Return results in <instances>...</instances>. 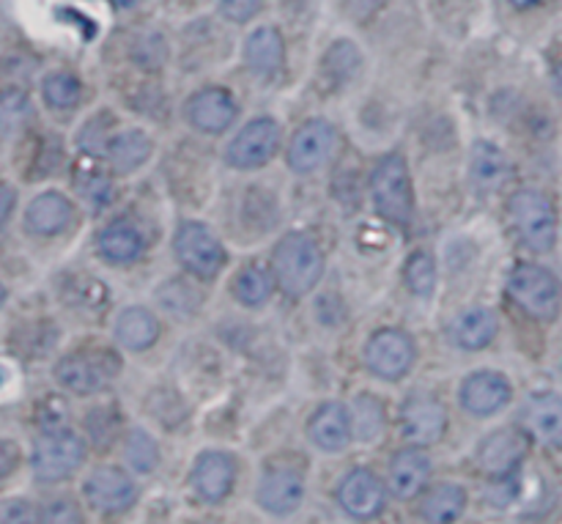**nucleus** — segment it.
<instances>
[{"label":"nucleus","instance_id":"obj_1","mask_svg":"<svg viewBox=\"0 0 562 524\" xmlns=\"http://www.w3.org/2000/svg\"><path fill=\"white\" fill-rule=\"evenodd\" d=\"M272 272L289 297H305L322 280L324 253L307 234L283 236L272 253Z\"/></svg>","mask_w":562,"mask_h":524},{"label":"nucleus","instance_id":"obj_2","mask_svg":"<svg viewBox=\"0 0 562 524\" xmlns=\"http://www.w3.org/2000/svg\"><path fill=\"white\" fill-rule=\"evenodd\" d=\"M371 196L384 220L401 228L409 225L415 214V192H412L409 168L401 154H387L379 159L371 174Z\"/></svg>","mask_w":562,"mask_h":524},{"label":"nucleus","instance_id":"obj_3","mask_svg":"<svg viewBox=\"0 0 562 524\" xmlns=\"http://www.w3.org/2000/svg\"><path fill=\"white\" fill-rule=\"evenodd\" d=\"M508 212L521 245L536 253L552 250L558 242V212L543 192L519 190L510 198Z\"/></svg>","mask_w":562,"mask_h":524},{"label":"nucleus","instance_id":"obj_4","mask_svg":"<svg viewBox=\"0 0 562 524\" xmlns=\"http://www.w3.org/2000/svg\"><path fill=\"white\" fill-rule=\"evenodd\" d=\"M508 291L510 297H514L516 305H519L527 316L538 319V322H552V319L560 316L562 286L547 267H538V264H519V267L510 272Z\"/></svg>","mask_w":562,"mask_h":524},{"label":"nucleus","instance_id":"obj_5","mask_svg":"<svg viewBox=\"0 0 562 524\" xmlns=\"http://www.w3.org/2000/svg\"><path fill=\"white\" fill-rule=\"evenodd\" d=\"M86 459V443L77 434L58 428L44 432L33 445V476L44 483H55L69 478Z\"/></svg>","mask_w":562,"mask_h":524},{"label":"nucleus","instance_id":"obj_6","mask_svg":"<svg viewBox=\"0 0 562 524\" xmlns=\"http://www.w3.org/2000/svg\"><path fill=\"white\" fill-rule=\"evenodd\" d=\"M176 256L198 278H214L225 267V247L203 223H184L176 234Z\"/></svg>","mask_w":562,"mask_h":524},{"label":"nucleus","instance_id":"obj_7","mask_svg":"<svg viewBox=\"0 0 562 524\" xmlns=\"http://www.w3.org/2000/svg\"><path fill=\"white\" fill-rule=\"evenodd\" d=\"M280 148V126L272 119H256L239 130V135L225 148V159L231 168L250 170L261 168L278 154Z\"/></svg>","mask_w":562,"mask_h":524},{"label":"nucleus","instance_id":"obj_8","mask_svg":"<svg viewBox=\"0 0 562 524\" xmlns=\"http://www.w3.org/2000/svg\"><path fill=\"white\" fill-rule=\"evenodd\" d=\"M366 363L379 379H395L406 377L415 363V341L404 333V330H379L366 346Z\"/></svg>","mask_w":562,"mask_h":524},{"label":"nucleus","instance_id":"obj_9","mask_svg":"<svg viewBox=\"0 0 562 524\" xmlns=\"http://www.w3.org/2000/svg\"><path fill=\"white\" fill-rule=\"evenodd\" d=\"M82 494H86L88 505L99 514H121V511L135 505L137 487L130 472L119 470V467H99L86 478Z\"/></svg>","mask_w":562,"mask_h":524},{"label":"nucleus","instance_id":"obj_10","mask_svg":"<svg viewBox=\"0 0 562 524\" xmlns=\"http://www.w3.org/2000/svg\"><path fill=\"white\" fill-rule=\"evenodd\" d=\"M335 152V126L329 121L313 119L296 130L289 146V165L296 174H313Z\"/></svg>","mask_w":562,"mask_h":524},{"label":"nucleus","instance_id":"obj_11","mask_svg":"<svg viewBox=\"0 0 562 524\" xmlns=\"http://www.w3.org/2000/svg\"><path fill=\"white\" fill-rule=\"evenodd\" d=\"M527 448V434L519 428H503V432L488 434L486 443L477 448V467L492 478H508L525 461Z\"/></svg>","mask_w":562,"mask_h":524},{"label":"nucleus","instance_id":"obj_12","mask_svg":"<svg viewBox=\"0 0 562 524\" xmlns=\"http://www.w3.org/2000/svg\"><path fill=\"white\" fill-rule=\"evenodd\" d=\"M258 505L272 516H289L305 500V481L291 467H269L258 483Z\"/></svg>","mask_w":562,"mask_h":524},{"label":"nucleus","instance_id":"obj_13","mask_svg":"<svg viewBox=\"0 0 562 524\" xmlns=\"http://www.w3.org/2000/svg\"><path fill=\"white\" fill-rule=\"evenodd\" d=\"M338 503L355 520H373L384 511L387 489L371 470H351L338 487Z\"/></svg>","mask_w":562,"mask_h":524},{"label":"nucleus","instance_id":"obj_14","mask_svg":"<svg viewBox=\"0 0 562 524\" xmlns=\"http://www.w3.org/2000/svg\"><path fill=\"white\" fill-rule=\"evenodd\" d=\"M448 428V410L437 399H409L401 410V432L417 448L439 443Z\"/></svg>","mask_w":562,"mask_h":524},{"label":"nucleus","instance_id":"obj_15","mask_svg":"<svg viewBox=\"0 0 562 524\" xmlns=\"http://www.w3.org/2000/svg\"><path fill=\"white\" fill-rule=\"evenodd\" d=\"M184 110H187V121H190L195 130L214 135V132H223L234 124L236 110L239 108H236L234 97H231L225 88L212 86L198 91L195 97H190V102H187Z\"/></svg>","mask_w":562,"mask_h":524},{"label":"nucleus","instance_id":"obj_16","mask_svg":"<svg viewBox=\"0 0 562 524\" xmlns=\"http://www.w3.org/2000/svg\"><path fill=\"white\" fill-rule=\"evenodd\" d=\"M190 483L203 503H223L236 483V461L228 454H217V450L203 454L195 461Z\"/></svg>","mask_w":562,"mask_h":524},{"label":"nucleus","instance_id":"obj_17","mask_svg":"<svg viewBox=\"0 0 562 524\" xmlns=\"http://www.w3.org/2000/svg\"><path fill=\"white\" fill-rule=\"evenodd\" d=\"M510 401V382L497 371H477L461 384V404L470 415L488 417Z\"/></svg>","mask_w":562,"mask_h":524},{"label":"nucleus","instance_id":"obj_18","mask_svg":"<svg viewBox=\"0 0 562 524\" xmlns=\"http://www.w3.org/2000/svg\"><path fill=\"white\" fill-rule=\"evenodd\" d=\"M313 445L327 454H338L355 437V428H351V412L346 410L338 401H329V404L318 406L316 415L311 417V426H307Z\"/></svg>","mask_w":562,"mask_h":524},{"label":"nucleus","instance_id":"obj_19","mask_svg":"<svg viewBox=\"0 0 562 524\" xmlns=\"http://www.w3.org/2000/svg\"><path fill=\"white\" fill-rule=\"evenodd\" d=\"M431 478V459L417 445L398 450L390 461V492L398 500H412L426 489Z\"/></svg>","mask_w":562,"mask_h":524},{"label":"nucleus","instance_id":"obj_20","mask_svg":"<svg viewBox=\"0 0 562 524\" xmlns=\"http://www.w3.org/2000/svg\"><path fill=\"white\" fill-rule=\"evenodd\" d=\"M55 379L64 390L75 395H91L97 390L104 388L108 382V371L99 360H93L91 355H66L64 360H58L55 366Z\"/></svg>","mask_w":562,"mask_h":524},{"label":"nucleus","instance_id":"obj_21","mask_svg":"<svg viewBox=\"0 0 562 524\" xmlns=\"http://www.w3.org/2000/svg\"><path fill=\"white\" fill-rule=\"evenodd\" d=\"M525 423L536 439L549 448H562V399L554 393H538L527 401Z\"/></svg>","mask_w":562,"mask_h":524},{"label":"nucleus","instance_id":"obj_22","mask_svg":"<svg viewBox=\"0 0 562 524\" xmlns=\"http://www.w3.org/2000/svg\"><path fill=\"white\" fill-rule=\"evenodd\" d=\"M75 218V209L60 192H42L25 209V225L36 236H55Z\"/></svg>","mask_w":562,"mask_h":524},{"label":"nucleus","instance_id":"obj_23","mask_svg":"<svg viewBox=\"0 0 562 524\" xmlns=\"http://www.w3.org/2000/svg\"><path fill=\"white\" fill-rule=\"evenodd\" d=\"M494 335H497V316L483 305L467 308L450 322V338L467 352L483 349V346L492 344Z\"/></svg>","mask_w":562,"mask_h":524},{"label":"nucleus","instance_id":"obj_24","mask_svg":"<svg viewBox=\"0 0 562 524\" xmlns=\"http://www.w3.org/2000/svg\"><path fill=\"white\" fill-rule=\"evenodd\" d=\"M470 174L477 190L494 192L510 179V163L508 157H505L503 148H497L488 141H481L475 143V148H472Z\"/></svg>","mask_w":562,"mask_h":524},{"label":"nucleus","instance_id":"obj_25","mask_svg":"<svg viewBox=\"0 0 562 524\" xmlns=\"http://www.w3.org/2000/svg\"><path fill=\"white\" fill-rule=\"evenodd\" d=\"M283 58H285L283 36H280L274 27H258V31L247 38L245 60L247 66H250L252 75L258 77L278 75L280 66H283Z\"/></svg>","mask_w":562,"mask_h":524},{"label":"nucleus","instance_id":"obj_26","mask_svg":"<svg viewBox=\"0 0 562 524\" xmlns=\"http://www.w3.org/2000/svg\"><path fill=\"white\" fill-rule=\"evenodd\" d=\"M115 174H132V170L140 168L148 157H151V141L143 130H126L119 135L110 137L108 154Z\"/></svg>","mask_w":562,"mask_h":524},{"label":"nucleus","instance_id":"obj_27","mask_svg":"<svg viewBox=\"0 0 562 524\" xmlns=\"http://www.w3.org/2000/svg\"><path fill=\"white\" fill-rule=\"evenodd\" d=\"M467 509V492L459 483H439L426 494L420 505L423 520L428 524H453Z\"/></svg>","mask_w":562,"mask_h":524},{"label":"nucleus","instance_id":"obj_28","mask_svg":"<svg viewBox=\"0 0 562 524\" xmlns=\"http://www.w3.org/2000/svg\"><path fill=\"white\" fill-rule=\"evenodd\" d=\"M143 236L132 225L113 223L99 234L97 247L99 256L108 258L110 264H132L143 256Z\"/></svg>","mask_w":562,"mask_h":524},{"label":"nucleus","instance_id":"obj_29","mask_svg":"<svg viewBox=\"0 0 562 524\" xmlns=\"http://www.w3.org/2000/svg\"><path fill=\"white\" fill-rule=\"evenodd\" d=\"M115 335H119L121 346L130 352H143L157 341L159 324L146 308H130L119 316V324H115Z\"/></svg>","mask_w":562,"mask_h":524},{"label":"nucleus","instance_id":"obj_30","mask_svg":"<svg viewBox=\"0 0 562 524\" xmlns=\"http://www.w3.org/2000/svg\"><path fill=\"white\" fill-rule=\"evenodd\" d=\"M360 66V49H357L355 42H346V38L344 42H335L333 47L327 49V55H324V71H327V77L335 86H346V82L355 80Z\"/></svg>","mask_w":562,"mask_h":524},{"label":"nucleus","instance_id":"obj_31","mask_svg":"<svg viewBox=\"0 0 562 524\" xmlns=\"http://www.w3.org/2000/svg\"><path fill=\"white\" fill-rule=\"evenodd\" d=\"M234 294L241 305L258 308L272 297V278H269L267 269H261L258 264L241 269L234 280Z\"/></svg>","mask_w":562,"mask_h":524},{"label":"nucleus","instance_id":"obj_32","mask_svg":"<svg viewBox=\"0 0 562 524\" xmlns=\"http://www.w3.org/2000/svg\"><path fill=\"white\" fill-rule=\"evenodd\" d=\"M351 428L362 443H373L384 432V406L373 395H360L351 404Z\"/></svg>","mask_w":562,"mask_h":524},{"label":"nucleus","instance_id":"obj_33","mask_svg":"<svg viewBox=\"0 0 562 524\" xmlns=\"http://www.w3.org/2000/svg\"><path fill=\"white\" fill-rule=\"evenodd\" d=\"M42 93L44 99H47L49 108L69 110L80 102L82 86L75 75H69V71H55V75L44 77Z\"/></svg>","mask_w":562,"mask_h":524},{"label":"nucleus","instance_id":"obj_34","mask_svg":"<svg viewBox=\"0 0 562 524\" xmlns=\"http://www.w3.org/2000/svg\"><path fill=\"white\" fill-rule=\"evenodd\" d=\"M33 104L27 99L25 91L20 88H9V91L0 93V132H16L31 121Z\"/></svg>","mask_w":562,"mask_h":524},{"label":"nucleus","instance_id":"obj_35","mask_svg":"<svg viewBox=\"0 0 562 524\" xmlns=\"http://www.w3.org/2000/svg\"><path fill=\"white\" fill-rule=\"evenodd\" d=\"M406 286L412 294L417 297H431L434 286H437V264L428 253H415L406 261Z\"/></svg>","mask_w":562,"mask_h":524},{"label":"nucleus","instance_id":"obj_36","mask_svg":"<svg viewBox=\"0 0 562 524\" xmlns=\"http://www.w3.org/2000/svg\"><path fill=\"white\" fill-rule=\"evenodd\" d=\"M126 461H130L137 472L157 470L159 448L143 428L130 432V439H126Z\"/></svg>","mask_w":562,"mask_h":524},{"label":"nucleus","instance_id":"obj_37","mask_svg":"<svg viewBox=\"0 0 562 524\" xmlns=\"http://www.w3.org/2000/svg\"><path fill=\"white\" fill-rule=\"evenodd\" d=\"M77 192L86 198L91 207H108L113 201V181L104 174H82L77 179Z\"/></svg>","mask_w":562,"mask_h":524},{"label":"nucleus","instance_id":"obj_38","mask_svg":"<svg viewBox=\"0 0 562 524\" xmlns=\"http://www.w3.org/2000/svg\"><path fill=\"white\" fill-rule=\"evenodd\" d=\"M0 524H42V511L27 500H0Z\"/></svg>","mask_w":562,"mask_h":524},{"label":"nucleus","instance_id":"obj_39","mask_svg":"<svg viewBox=\"0 0 562 524\" xmlns=\"http://www.w3.org/2000/svg\"><path fill=\"white\" fill-rule=\"evenodd\" d=\"M104 124H108V115H99L80 130V146L86 148V154H93V157L108 154L110 137L104 135Z\"/></svg>","mask_w":562,"mask_h":524},{"label":"nucleus","instance_id":"obj_40","mask_svg":"<svg viewBox=\"0 0 562 524\" xmlns=\"http://www.w3.org/2000/svg\"><path fill=\"white\" fill-rule=\"evenodd\" d=\"M42 524H82L80 511L71 500H55L42 511Z\"/></svg>","mask_w":562,"mask_h":524},{"label":"nucleus","instance_id":"obj_41","mask_svg":"<svg viewBox=\"0 0 562 524\" xmlns=\"http://www.w3.org/2000/svg\"><path fill=\"white\" fill-rule=\"evenodd\" d=\"M220 9L228 20L247 22L261 11V0H220Z\"/></svg>","mask_w":562,"mask_h":524},{"label":"nucleus","instance_id":"obj_42","mask_svg":"<svg viewBox=\"0 0 562 524\" xmlns=\"http://www.w3.org/2000/svg\"><path fill=\"white\" fill-rule=\"evenodd\" d=\"M382 5H384V0H349V14L355 16V20L366 22L368 16L376 14Z\"/></svg>","mask_w":562,"mask_h":524},{"label":"nucleus","instance_id":"obj_43","mask_svg":"<svg viewBox=\"0 0 562 524\" xmlns=\"http://www.w3.org/2000/svg\"><path fill=\"white\" fill-rule=\"evenodd\" d=\"M14 461H16V448L5 439H0V481L14 470Z\"/></svg>","mask_w":562,"mask_h":524},{"label":"nucleus","instance_id":"obj_44","mask_svg":"<svg viewBox=\"0 0 562 524\" xmlns=\"http://www.w3.org/2000/svg\"><path fill=\"white\" fill-rule=\"evenodd\" d=\"M11 209H14V190H9L5 185H0V225L9 220Z\"/></svg>","mask_w":562,"mask_h":524},{"label":"nucleus","instance_id":"obj_45","mask_svg":"<svg viewBox=\"0 0 562 524\" xmlns=\"http://www.w3.org/2000/svg\"><path fill=\"white\" fill-rule=\"evenodd\" d=\"M543 0H510L514 9H532V5H541Z\"/></svg>","mask_w":562,"mask_h":524},{"label":"nucleus","instance_id":"obj_46","mask_svg":"<svg viewBox=\"0 0 562 524\" xmlns=\"http://www.w3.org/2000/svg\"><path fill=\"white\" fill-rule=\"evenodd\" d=\"M554 86H558V91L562 93V64L554 69Z\"/></svg>","mask_w":562,"mask_h":524},{"label":"nucleus","instance_id":"obj_47","mask_svg":"<svg viewBox=\"0 0 562 524\" xmlns=\"http://www.w3.org/2000/svg\"><path fill=\"white\" fill-rule=\"evenodd\" d=\"M140 0H115V5H121V9H130V5H137Z\"/></svg>","mask_w":562,"mask_h":524},{"label":"nucleus","instance_id":"obj_48","mask_svg":"<svg viewBox=\"0 0 562 524\" xmlns=\"http://www.w3.org/2000/svg\"><path fill=\"white\" fill-rule=\"evenodd\" d=\"M3 300H5V289H3V286H0V305H3Z\"/></svg>","mask_w":562,"mask_h":524},{"label":"nucleus","instance_id":"obj_49","mask_svg":"<svg viewBox=\"0 0 562 524\" xmlns=\"http://www.w3.org/2000/svg\"><path fill=\"white\" fill-rule=\"evenodd\" d=\"M0 379H3V377H0Z\"/></svg>","mask_w":562,"mask_h":524}]
</instances>
